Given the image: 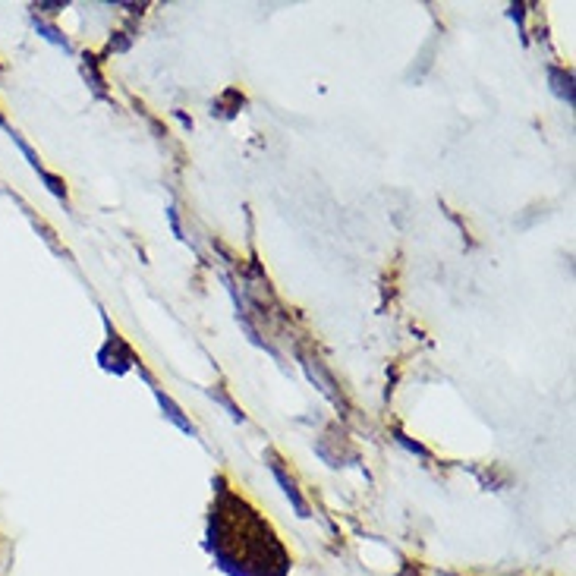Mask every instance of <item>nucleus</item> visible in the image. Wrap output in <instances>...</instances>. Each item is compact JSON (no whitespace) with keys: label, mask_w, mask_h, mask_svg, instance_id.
I'll list each match as a JSON object with an SVG mask.
<instances>
[{"label":"nucleus","mask_w":576,"mask_h":576,"mask_svg":"<svg viewBox=\"0 0 576 576\" xmlns=\"http://www.w3.org/2000/svg\"><path fill=\"white\" fill-rule=\"evenodd\" d=\"M13 564H16V539L6 533L4 517H0V576H10Z\"/></svg>","instance_id":"obj_2"},{"label":"nucleus","mask_w":576,"mask_h":576,"mask_svg":"<svg viewBox=\"0 0 576 576\" xmlns=\"http://www.w3.org/2000/svg\"><path fill=\"white\" fill-rule=\"evenodd\" d=\"M211 552L233 576H287L290 558L255 510H217L211 520Z\"/></svg>","instance_id":"obj_1"}]
</instances>
